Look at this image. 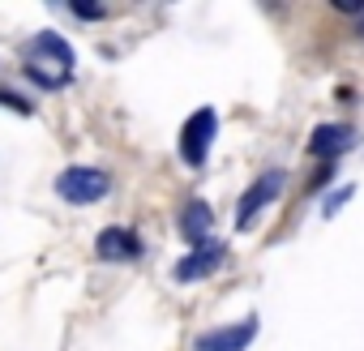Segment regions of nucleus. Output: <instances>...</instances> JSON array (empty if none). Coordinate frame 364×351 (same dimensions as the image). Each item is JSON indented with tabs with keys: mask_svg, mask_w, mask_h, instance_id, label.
Masks as SVG:
<instances>
[{
	"mask_svg": "<svg viewBox=\"0 0 364 351\" xmlns=\"http://www.w3.org/2000/svg\"><path fill=\"white\" fill-rule=\"evenodd\" d=\"M330 171H334V167H326V163H321V167H317V176H309V189H321V185L330 180Z\"/></svg>",
	"mask_w": 364,
	"mask_h": 351,
	"instance_id": "13",
	"label": "nucleus"
},
{
	"mask_svg": "<svg viewBox=\"0 0 364 351\" xmlns=\"http://www.w3.org/2000/svg\"><path fill=\"white\" fill-rule=\"evenodd\" d=\"M215 133H219V116H215L210 107L193 112V116L185 120V129H180V158H185L189 167H202L206 154H210Z\"/></svg>",
	"mask_w": 364,
	"mask_h": 351,
	"instance_id": "3",
	"label": "nucleus"
},
{
	"mask_svg": "<svg viewBox=\"0 0 364 351\" xmlns=\"http://www.w3.org/2000/svg\"><path fill=\"white\" fill-rule=\"evenodd\" d=\"M219 261H223V244H198L189 257L176 261L171 274H176V283H198V279H206Z\"/></svg>",
	"mask_w": 364,
	"mask_h": 351,
	"instance_id": "6",
	"label": "nucleus"
},
{
	"mask_svg": "<svg viewBox=\"0 0 364 351\" xmlns=\"http://www.w3.org/2000/svg\"><path fill=\"white\" fill-rule=\"evenodd\" d=\"M283 185H287V171H283V167H266L257 180L245 189V198H240V206H236V227H253V219L283 193Z\"/></svg>",
	"mask_w": 364,
	"mask_h": 351,
	"instance_id": "2",
	"label": "nucleus"
},
{
	"mask_svg": "<svg viewBox=\"0 0 364 351\" xmlns=\"http://www.w3.org/2000/svg\"><path fill=\"white\" fill-rule=\"evenodd\" d=\"M253 338H257V317H245V321L206 330V334L193 342V351H249Z\"/></svg>",
	"mask_w": 364,
	"mask_h": 351,
	"instance_id": "4",
	"label": "nucleus"
},
{
	"mask_svg": "<svg viewBox=\"0 0 364 351\" xmlns=\"http://www.w3.org/2000/svg\"><path fill=\"white\" fill-rule=\"evenodd\" d=\"M210 223H215V210H210L206 202H189L185 210H180V236H185L193 249H198V244H206Z\"/></svg>",
	"mask_w": 364,
	"mask_h": 351,
	"instance_id": "8",
	"label": "nucleus"
},
{
	"mask_svg": "<svg viewBox=\"0 0 364 351\" xmlns=\"http://www.w3.org/2000/svg\"><path fill=\"white\" fill-rule=\"evenodd\" d=\"M95 253H99L103 261H133V257L141 253V240H137V232H129V227H103Z\"/></svg>",
	"mask_w": 364,
	"mask_h": 351,
	"instance_id": "7",
	"label": "nucleus"
},
{
	"mask_svg": "<svg viewBox=\"0 0 364 351\" xmlns=\"http://www.w3.org/2000/svg\"><path fill=\"white\" fill-rule=\"evenodd\" d=\"M351 193H355V185H343V189H334V193L326 198V206H321V215H326V219H334V215H338V210H343V206L351 202Z\"/></svg>",
	"mask_w": 364,
	"mask_h": 351,
	"instance_id": "9",
	"label": "nucleus"
},
{
	"mask_svg": "<svg viewBox=\"0 0 364 351\" xmlns=\"http://www.w3.org/2000/svg\"><path fill=\"white\" fill-rule=\"evenodd\" d=\"M73 14H77V18H90V22H95V18H103L107 9H99V5H82V0H73Z\"/></svg>",
	"mask_w": 364,
	"mask_h": 351,
	"instance_id": "11",
	"label": "nucleus"
},
{
	"mask_svg": "<svg viewBox=\"0 0 364 351\" xmlns=\"http://www.w3.org/2000/svg\"><path fill=\"white\" fill-rule=\"evenodd\" d=\"M355 146V133L347 129V124H317L313 129V137H309V154L313 158H321L326 167L338 158V154H347Z\"/></svg>",
	"mask_w": 364,
	"mask_h": 351,
	"instance_id": "5",
	"label": "nucleus"
},
{
	"mask_svg": "<svg viewBox=\"0 0 364 351\" xmlns=\"http://www.w3.org/2000/svg\"><path fill=\"white\" fill-rule=\"evenodd\" d=\"M0 107H14L18 116H31V103H26L22 94H14V90H5V86H0Z\"/></svg>",
	"mask_w": 364,
	"mask_h": 351,
	"instance_id": "10",
	"label": "nucleus"
},
{
	"mask_svg": "<svg viewBox=\"0 0 364 351\" xmlns=\"http://www.w3.org/2000/svg\"><path fill=\"white\" fill-rule=\"evenodd\" d=\"M338 14H364V0H334Z\"/></svg>",
	"mask_w": 364,
	"mask_h": 351,
	"instance_id": "12",
	"label": "nucleus"
},
{
	"mask_svg": "<svg viewBox=\"0 0 364 351\" xmlns=\"http://www.w3.org/2000/svg\"><path fill=\"white\" fill-rule=\"evenodd\" d=\"M112 189V176L99 171V167H69L56 176V193L69 202V206H90L99 198H107Z\"/></svg>",
	"mask_w": 364,
	"mask_h": 351,
	"instance_id": "1",
	"label": "nucleus"
}]
</instances>
